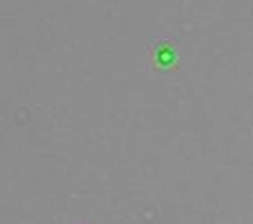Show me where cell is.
Instances as JSON below:
<instances>
[{"label":"cell","instance_id":"cell-1","mask_svg":"<svg viewBox=\"0 0 253 224\" xmlns=\"http://www.w3.org/2000/svg\"><path fill=\"white\" fill-rule=\"evenodd\" d=\"M175 58H177V54L170 43H159L153 52V63L157 67H170L175 63Z\"/></svg>","mask_w":253,"mask_h":224}]
</instances>
